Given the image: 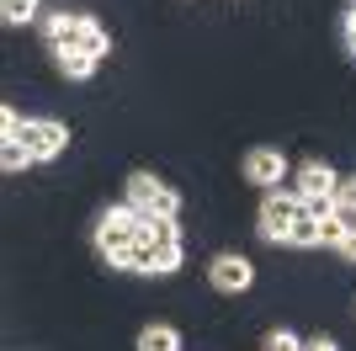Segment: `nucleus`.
Segmentation results:
<instances>
[{"label":"nucleus","instance_id":"1","mask_svg":"<svg viewBox=\"0 0 356 351\" xmlns=\"http://www.w3.org/2000/svg\"><path fill=\"white\" fill-rule=\"evenodd\" d=\"M303 213V197L287 187H271L266 192V203H261V240H271V245H287V229H293V219Z\"/></svg>","mask_w":356,"mask_h":351},{"label":"nucleus","instance_id":"2","mask_svg":"<svg viewBox=\"0 0 356 351\" xmlns=\"http://www.w3.org/2000/svg\"><path fill=\"white\" fill-rule=\"evenodd\" d=\"M22 144H27L32 160H54V155H64V149H70V128H64L59 117H27Z\"/></svg>","mask_w":356,"mask_h":351},{"label":"nucleus","instance_id":"3","mask_svg":"<svg viewBox=\"0 0 356 351\" xmlns=\"http://www.w3.org/2000/svg\"><path fill=\"white\" fill-rule=\"evenodd\" d=\"M208 282L218 292H245L255 282V266L245 261V256H213L208 261Z\"/></svg>","mask_w":356,"mask_h":351},{"label":"nucleus","instance_id":"4","mask_svg":"<svg viewBox=\"0 0 356 351\" xmlns=\"http://www.w3.org/2000/svg\"><path fill=\"white\" fill-rule=\"evenodd\" d=\"M245 176H250L255 187H282L287 181V160H282V149H250L245 155Z\"/></svg>","mask_w":356,"mask_h":351},{"label":"nucleus","instance_id":"5","mask_svg":"<svg viewBox=\"0 0 356 351\" xmlns=\"http://www.w3.org/2000/svg\"><path fill=\"white\" fill-rule=\"evenodd\" d=\"M335 181L341 176L330 171V165H319V160H309V165H298V181H293V192L309 203V197H335Z\"/></svg>","mask_w":356,"mask_h":351},{"label":"nucleus","instance_id":"6","mask_svg":"<svg viewBox=\"0 0 356 351\" xmlns=\"http://www.w3.org/2000/svg\"><path fill=\"white\" fill-rule=\"evenodd\" d=\"M43 32H48V43H54V48H80V38H86V16H80V11H54L43 22Z\"/></svg>","mask_w":356,"mask_h":351},{"label":"nucleus","instance_id":"7","mask_svg":"<svg viewBox=\"0 0 356 351\" xmlns=\"http://www.w3.org/2000/svg\"><path fill=\"white\" fill-rule=\"evenodd\" d=\"M160 192H165V181H160V176H149V171H134V176H128V203H134V208H144V213H149L154 203H160Z\"/></svg>","mask_w":356,"mask_h":351},{"label":"nucleus","instance_id":"8","mask_svg":"<svg viewBox=\"0 0 356 351\" xmlns=\"http://www.w3.org/2000/svg\"><path fill=\"white\" fill-rule=\"evenodd\" d=\"M54 54H59V70L70 75V80H90L96 64H102V58H90L86 48H54Z\"/></svg>","mask_w":356,"mask_h":351},{"label":"nucleus","instance_id":"9","mask_svg":"<svg viewBox=\"0 0 356 351\" xmlns=\"http://www.w3.org/2000/svg\"><path fill=\"white\" fill-rule=\"evenodd\" d=\"M138 351H181L176 325H149L144 336H138Z\"/></svg>","mask_w":356,"mask_h":351},{"label":"nucleus","instance_id":"10","mask_svg":"<svg viewBox=\"0 0 356 351\" xmlns=\"http://www.w3.org/2000/svg\"><path fill=\"white\" fill-rule=\"evenodd\" d=\"M27 165H32V155H27L22 139H0V171L16 176V171H27Z\"/></svg>","mask_w":356,"mask_h":351},{"label":"nucleus","instance_id":"11","mask_svg":"<svg viewBox=\"0 0 356 351\" xmlns=\"http://www.w3.org/2000/svg\"><path fill=\"white\" fill-rule=\"evenodd\" d=\"M287 245H298V250H314V245H319V219L298 213V219H293V229H287Z\"/></svg>","mask_w":356,"mask_h":351},{"label":"nucleus","instance_id":"12","mask_svg":"<svg viewBox=\"0 0 356 351\" xmlns=\"http://www.w3.org/2000/svg\"><path fill=\"white\" fill-rule=\"evenodd\" d=\"M80 48H86L90 58H106V48H112V38H106V27L96 22V16H86V38H80Z\"/></svg>","mask_w":356,"mask_h":351},{"label":"nucleus","instance_id":"13","mask_svg":"<svg viewBox=\"0 0 356 351\" xmlns=\"http://www.w3.org/2000/svg\"><path fill=\"white\" fill-rule=\"evenodd\" d=\"M181 272V245H154V266H149V277H170Z\"/></svg>","mask_w":356,"mask_h":351},{"label":"nucleus","instance_id":"14","mask_svg":"<svg viewBox=\"0 0 356 351\" xmlns=\"http://www.w3.org/2000/svg\"><path fill=\"white\" fill-rule=\"evenodd\" d=\"M346 234H351V229H346L341 213H335V219H319V245H325V250H341Z\"/></svg>","mask_w":356,"mask_h":351},{"label":"nucleus","instance_id":"15","mask_svg":"<svg viewBox=\"0 0 356 351\" xmlns=\"http://www.w3.org/2000/svg\"><path fill=\"white\" fill-rule=\"evenodd\" d=\"M0 16H6L11 27H22V22L38 16V0H0Z\"/></svg>","mask_w":356,"mask_h":351},{"label":"nucleus","instance_id":"16","mask_svg":"<svg viewBox=\"0 0 356 351\" xmlns=\"http://www.w3.org/2000/svg\"><path fill=\"white\" fill-rule=\"evenodd\" d=\"M149 213H154V219H181V192H176V187H165V192H160V203L149 208Z\"/></svg>","mask_w":356,"mask_h":351},{"label":"nucleus","instance_id":"17","mask_svg":"<svg viewBox=\"0 0 356 351\" xmlns=\"http://www.w3.org/2000/svg\"><path fill=\"white\" fill-rule=\"evenodd\" d=\"M303 213H309V219H335V213H341V203H335V197H309V203H303Z\"/></svg>","mask_w":356,"mask_h":351},{"label":"nucleus","instance_id":"18","mask_svg":"<svg viewBox=\"0 0 356 351\" xmlns=\"http://www.w3.org/2000/svg\"><path fill=\"white\" fill-rule=\"evenodd\" d=\"M266 351H303V336H293V330H271Z\"/></svg>","mask_w":356,"mask_h":351},{"label":"nucleus","instance_id":"19","mask_svg":"<svg viewBox=\"0 0 356 351\" xmlns=\"http://www.w3.org/2000/svg\"><path fill=\"white\" fill-rule=\"evenodd\" d=\"M22 117H16V107H0V139H22Z\"/></svg>","mask_w":356,"mask_h":351},{"label":"nucleus","instance_id":"20","mask_svg":"<svg viewBox=\"0 0 356 351\" xmlns=\"http://www.w3.org/2000/svg\"><path fill=\"white\" fill-rule=\"evenodd\" d=\"M335 203L356 213V176H341V181H335Z\"/></svg>","mask_w":356,"mask_h":351},{"label":"nucleus","instance_id":"21","mask_svg":"<svg viewBox=\"0 0 356 351\" xmlns=\"http://www.w3.org/2000/svg\"><path fill=\"white\" fill-rule=\"evenodd\" d=\"M303 351H341V346H335L330 336H314V341H303Z\"/></svg>","mask_w":356,"mask_h":351},{"label":"nucleus","instance_id":"22","mask_svg":"<svg viewBox=\"0 0 356 351\" xmlns=\"http://www.w3.org/2000/svg\"><path fill=\"white\" fill-rule=\"evenodd\" d=\"M341 256H346V261H356V234H346V240H341Z\"/></svg>","mask_w":356,"mask_h":351}]
</instances>
